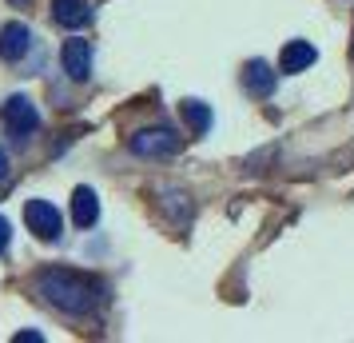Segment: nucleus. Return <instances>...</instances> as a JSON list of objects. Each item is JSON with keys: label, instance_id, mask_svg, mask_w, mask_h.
Segmentation results:
<instances>
[{"label": "nucleus", "instance_id": "nucleus-1", "mask_svg": "<svg viewBox=\"0 0 354 343\" xmlns=\"http://www.w3.org/2000/svg\"><path fill=\"white\" fill-rule=\"evenodd\" d=\"M36 292L44 295L56 311H64V315H88L104 299V288H100L96 279L80 276L72 267H48V272H40L36 276Z\"/></svg>", "mask_w": 354, "mask_h": 343}, {"label": "nucleus", "instance_id": "nucleus-2", "mask_svg": "<svg viewBox=\"0 0 354 343\" xmlns=\"http://www.w3.org/2000/svg\"><path fill=\"white\" fill-rule=\"evenodd\" d=\"M128 148L136 152V156H147V160H160V156H176L179 148H183V136H176L171 128H140L131 132Z\"/></svg>", "mask_w": 354, "mask_h": 343}, {"label": "nucleus", "instance_id": "nucleus-3", "mask_svg": "<svg viewBox=\"0 0 354 343\" xmlns=\"http://www.w3.org/2000/svg\"><path fill=\"white\" fill-rule=\"evenodd\" d=\"M24 224L32 231L36 240H60V231H64V220H60V208L52 204V200H28L24 204Z\"/></svg>", "mask_w": 354, "mask_h": 343}, {"label": "nucleus", "instance_id": "nucleus-4", "mask_svg": "<svg viewBox=\"0 0 354 343\" xmlns=\"http://www.w3.org/2000/svg\"><path fill=\"white\" fill-rule=\"evenodd\" d=\"M0 116H4V124H8L12 136H28V132L40 128V112H36V104L28 96H8Z\"/></svg>", "mask_w": 354, "mask_h": 343}, {"label": "nucleus", "instance_id": "nucleus-5", "mask_svg": "<svg viewBox=\"0 0 354 343\" xmlns=\"http://www.w3.org/2000/svg\"><path fill=\"white\" fill-rule=\"evenodd\" d=\"M60 64H64V72L72 76V80H88L92 76V44L84 40V36H72V40H64V49H60Z\"/></svg>", "mask_w": 354, "mask_h": 343}, {"label": "nucleus", "instance_id": "nucleus-6", "mask_svg": "<svg viewBox=\"0 0 354 343\" xmlns=\"http://www.w3.org/2000/svg\"><path fill=\"white\" fill-rule=\"evenodd\" d=\"M28 49H32V33H28V24L8 20V24L0 28V60H20V56H28Z\"/></svg>", "mask_w": 354, "mask_h": 343}, {"label": "nucleus", "instance_id": "nucleus-7", "mask_svg": "<svg viewBox=\"0 0 354 343\" xmlns=\"http://www.w3.org/2000/svg\"><path fill=\"white\" fill-rule=\"evenodd\" d=\"M315 60H319L315 44H306V40H290L287 49H283V56H279V72H283V76H295V72L310 68Z\"/></svg>", "mask_w": 354, "mask_h": 343}, {"label": "nucleus", "instance_id": "nucleus-8", "mask_svg": "<svg viewBox=\"0 0 354 343\" xmlns=\"http://www.w3.org/2000/svg\"><path fill=\"white\" fill-rule=\"evenodd\" d=\"M274 80H279V72H271L267 60H251L247 72H243V84H247V92H251V96H271Z\"/></svg>", "mask_w": 354, "mask_h": 343}, {"label": "nucleus", "instance_id": "nucleus-9", "mask_svg": "<svg viewBox=\"0 0 354 343\" xmlns=\"http://www.w3.org/2000/svg\"><path fill=\"white\" fill-rule=\"evenodd\" d=\"M52 17L64 28H84L92 20V8H88V0H52Z\"/></svg>", "mask_w": 354, "mask_h": 343}, {"label": "nucleus", "instance_id": "nucleus-10", "mask_svg": "<svg viewBox=\"0 0 354 343\" xmlns=\"http://www.w3.org/2000/svg\"><path fill=\"white\" fill-rule=\"evenodd\" d=\"M72 220H76L80 228H92L100 220V196L92 188H76V192H72Z\"/></svg>", "mask_w": 354, "mask_h": 343}, {"label": "nucleus", "instance_id": "nucleus-11", "mask_svg": "<svg viewBox=\"0 0 354 343\" xmlns=\"http://www.w3.org/2000/svg\"><path fill=\"white\" fill-rule=\"evenodd\" d=\"M183 120H187L192 136H207V128H211V108L203 104V100H183Z\"/></svg>", "mask_w": 354, "mask_h": 343}, {"label": "nucleus", "instance_id": "nucleus-12", "mask_svg": "<svg viewBox=\"0 0 354 343\" xmlns=\"http://www.w3.org/2000/svg\"><path fill=\"white\" fill-rule=\"evenodd\" d=\"M8 240H12V228H8V220H4V216H0V252H4V247H8Z\"/></svg>", "mask_w": 354, "mask_h": 343}, {"label": "nucleus", "instance_id": "nucleus-13", "mask_svg": "<svg viewBox=\"0 0 354 343\" xmlns=\"http://www.w3.org/2000/svg\"><path fill=\"white\" fill-rule=\"evenodd\" d=\"M4 176H8V156L0 152V180H4Z\"/></svg>", "mask_w": 354, "mask_h": 343}, {"label": "nucleus", "instance_id": "nucleus-14", "mask_svg": "<svg viewBox=\"0 0 354 343\" xmlns=\"http://www.w3.org/2000/svg\"><path fill=\"white\" fill-rule=\"evenodd\" d=\"M8 4H20V8H24V4H28V0H8Z\"/></svg>", "mask_w": 354, "mask_h": 343}]
</instances>
